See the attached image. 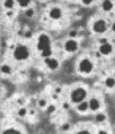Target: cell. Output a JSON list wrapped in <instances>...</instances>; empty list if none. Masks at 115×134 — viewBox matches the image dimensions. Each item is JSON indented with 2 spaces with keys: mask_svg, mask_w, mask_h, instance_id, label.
Listing matches in <instances>:
<instances>
[{
  "mask_svg": "<svg viewBox=\"0 0 115 134\" xmlns=\"http://www.w3.org/2000/svg\"><path fill=\"white\" fill-rule=\"evenodd\" d=\"M87 90L84 87H75V88H72V91L70 93V100L72 103H79V102H82V100H84L86 98H87Z\"/></svg>",
  "mask_w": 115,
  "mask_h": 134,
  "instance_id": "cell-1",
  "label": "cell"
},
{
  "mask_svg": "<svg viewBox=\"0 0 115 134\" xmlns=\"http://www.w3.org/2000/svg\"><path fill=\"white\" fill-rule=\"evenodd\" d=\"M30 57V50L27 46L24 44H18V46L14 48V58L19 62H23V60H27Z\"/></svg>",
  "mask_w": 115,
  "mask_h": 134,
  "instance_id": "cell-2",
  "label": "cell"
},
{
  "mask_svg": "<svg viewBox=\"0 0 115 134\" xmlns=\"http://www.w3.org/2000/svg\"><path fill=\"white\" fill-rule=\"evenodd\" d=\"M94 70V63L90 58H83L78 63V71L82 74H91Z\"/></svg>",
  "mask_w": 115,
  "mask_h": 134,
  "instance_id": "cell-3",
  "label": "cell"
},
{
  "mask_svg": "<svg viewBox=\"0 0 115 134\" xmlns=\"http://www.w3.org/2000/svg\"><path fill=\"white\" fill-rule=\"evenodd\" d=\"M36 47H38L39 51H43L45 48L51 47V39H50V36L47 35V34H40V35H39Z\"/></svg>",
  "mask_w": 115,
  "mask_h": 134,
  "instance_id": "cell-4",
  "label": "cell"
},
{
  "mask_svg": "<svg viewBox=\"0 0 115 134\" xmlns=\"http://www.w3.org/2000/svg\"><path fill=\"white\" fill-rule=\"evenodd\" d=\"M106 30H107V23L105 19H96L93 23V31L98 35H102L103 32H106Z\"/></svg>",
  "mask_w": 115,
  "mask_h": 134,
  "instance_id": "cell-5",
  "label": "cell"
},
{
  "mask_svg": "<svg viewBox=\"0 0 115 134\" xmlns=\"http://www.w3.org/2000/svg\"><path fill=\"white\" fill-rule=\"evenodd\" d=\"M78 48H79V43H78L76 39L70 38V39H67V40L64 42V50H66L67 52H70V54L76 52Z\"/></svg>",
  "mask_w": 115,
  "mask_h": 134,
  "instance_id": "cell-6",
  "label": "cell"
},
{
  "mask_svg": "<svg viewBox=\"0 0 115 134\" xmlns=\"http://www.w3.org/2000/svg\"><path fill=\"white\" fill-rule=\"evenodd\" d=\"M99 52L100 55H103V57H108V55H111L114 52V47H112V44L106 42V43H102L100 44V47H99Z\"/></svg>",
  "mask_w": 115,
  "mask_h": 134,
  "instance_id": "cell-7",
  "label": "cell"
},
{
  "mask_svg": "<svg viewBox=\"0 0 115 134\" xmlns=\"http://www.w3.org/2000/svg\"><path fill=\"white\" fill-rule=\"evenodd\" d=\"M88 105H90V110L91 111H95V113H98V111L100 110V107H102L100 99L96 98V97H91L88 99Z\"/></svg>",
  "mask_w": 115,
  "mask_h": 134,
  "instance_id": "cell-8",
  "label": "cell"
},
{
  "mask_svg": "<svg viewBox=\"0 0 115 134\" xmlns=\"http://www.w3.org/2000/svg\"><path fill=\"white\" fill-rule=\"evenodd\" d=\"M48 15H50V18H51L52 20H59V19L62 18V15H63L62 8H59V7H52V8L48 11Z\"/></svg>",
  "mask_w": 115,
  "mask_h": 134,
  "instance_id": "cell-9",
  "label": "cell"
},
{
  "mask_svg": "<svg viewBox=\"0 0 115 134\" xmlns=\"http://www.w3.org/2000/svg\"><path fill=\"white\" fill-rule=\"evenodd\" d=\"M44 63L47 64V67L50 70H58L59 69V60L55 58H44Z\"/></svg>",
  "mask_w": 115,
  "mask_h": 134,
  "instance_id": "cell-10",
  "label": "cell"
},
{
  "mask_svg": "<svg viewBox=\"0 0 115 134\" xmlns=\"http://www.w3.org/2000/svg\"><path fill=\"white\" fill-rule=\"evenodd\" d=\"M76 111L78 113H86V111H88L90 110V105H88V100H82V102H79V103H76Z\"/></svg>",
  "mask_w": 115,
  "mask_h": 134,
  "instance_id": "cell-11",
  "label": "cell"
},
{
  "mask_svg": "<svg viewBox=\"0 0 115 134\" xmlns=\"http://www.w3.org/2000/svg\"><path fill=\"white\" fill-rule=\"evenodd\" d=\"M112 8H114L112 0H103L102 2V9L105 12H110V11H112Z\"/></svg>",
  "mask_w": 115,
  "mask_h": 134,
  "instance_id": "cell-12",
  "label": "cell"
},
{
  "mask_svg": "<svg viewBox=\"0 0 115 134\" xmlns=\"http://www.w3.org/2000/svg\"><path fill=\"white\" fill-rule=\"evenodd\" d=\"M105 86L107 88H114L115 87V76H107L106 79H105Z\"/></svg>",
  "mask_w": 115,
  "mask_h": 134,
  "instance_id": "cell-13",
  "label": "cell"
},
{
  "mask_svg": "<svg viewBox=\"0 0 115 134\" xmlns=\"http://www.w3.org/2000/svg\"><path fill=\"white\" fill-rule=\"evenodd\" d=\"M16 4V0H3V7L5 9H14Z\"/></svg>",
  "mask_w": 115,
  "mask_h": 134,
  "instance_id": "cell-14",
  "label": "cell"
},
{
  "mask_svg": "<svg viewBox=\"0 0 115 134\" xmlns=\"http://www.w3.org/2000/svg\"><path fill=\"white\" fill-rule=\"evenodd\" d=\"M11 72H12V69H11V66L9 64H2V74L3 75H5V76H8V75H11Z\"/></svg>",
  "mask_w": 115,
  "mask_h": 134,
  "instance_id": "cell-15",
  "label": "cell"
},
{
  "mask_svg": "<svg viewBox=\"0 0 115 134\" xmlns=\"http://www.w3.org/2000/svg\"><path fill=\"white\" fill-rule=\"evenodd\" d=\"M27 114H28L27 107H26V106H20V107H19V110H18V115H19L20 118H26V117H27Z\"/></svg>",
  "mask_w": 115,
  "mask_h": 134,
  "instance_id": "cell-16",
  "label": "cell"
},
{
  "mask_svg": "<svg viewBox=\"0 0 115 134\" xmlns=\"http://www.w3.org/2000/svg\"><path fill=\"white\" fill-rule=\"evenodd\" d=\"M106 119H107V115L105 113H98L95 115V121L98 122V124H102V122H105Z\"/></svg>",
  "mask_w": 115,
  "mask_h": 134,
  "instance_id": "cell-17",
  "label": "cell"
},
{
  "mask_svg": "<svg viewBox=\"0 0 115 134\" xmlns=\"http://www.w3.org/2000/svg\"><path fill=\"white\" fill-rule=\"evenodd\" d=\"M40 55H42V58H50L51 55H52V50H51V47H48V48H45V50L40 51Z\"/></svg>",
  "mask_w": 115,
  "mask_h": 134,
  "instance_id": "cell-18",
  "label": "cell"
},
{
  "mask_svg": "<svg viewBox=\"0 0 115 134\" xmlns=\"http://www.w3.org/2000/svg\"><path fill=\"white\" fill-rule=\"evenodd\" d=\"M48 106V100L45 99V98H40L39 100H38V107H40V109H45Z\"/></svg>",
  "mask_w": 115,
  "mask_h": 134,
  "instance_id": "cell-19",
  "label": "cell"
},
{
  "mask_svg": "<svg viewBox=\"0 0 115 134\" xmlns=\"http://www.w3.org/2000/svg\"><path fill=\"white\" fill-rule=\"evenodd\" d=\"M24 15H26V18H28V19L33 18V16H35V9H33V8H26Z\"/></svg>",
  "mask_w": 115,
  "mask_h": 134,
  "instance_id": "cell-20",
  "label": "cell"
},
{
  "mask_svg": "<svg viewBox=\"0 0 115 134\" xmlns=\"http://www.w3.org/2000/svg\"><path fill=\"white\" fill-rule=\"evenodd\" d=\"M16 3L21 7V8H28L30 3H31V0H16Z\"/></svg>",
  "mask_w": 115,
  "mask_h": 134,
  "instance_id": "cell-21",
  "label": "cell"
},
{
  "mask_svg": "<svg viewBox=\"0 0 115 134\" xmlns=\"http://www.w3.org/2000/svg\"><path fill=\"white\" fill-rule=\"evenodd\" d=\"M3 133H4V134H9V133H14V134H20V130H18V129H15V127H9V129H5Z\"/></svg>",
  "mask_w": 115,
  "mask_h": 134,
  "instance_id": "cell-22",
  "label": "cell"
},
{
  "mask_svg": "<svg viewBox=\"0 0 115 134\" xmlns=\"http://www.w3.org/2000/svg\"><path fill=\"white\" fill-rule=\"evenodd\" d=\"M45 111H47L48 114H52V113H55V111H56V106L55 105H48L47 107H45Z\"/></svg>",
  "mask_w": 115,
  "mask_h": 134,
  "instance_id": "cell-23",
  "label": "cell"
},
{
  "mask_svg": "<svg viewBox=\"0 0 115 134\" xmlns=\"http://www.w3.org/2000/svg\"><path fill=\"white\" fill-rule=\"evenodd\" d=\"M70 129H71V125H70V124H64V125H62V126H60V129H59V130H60L62 133H66V131L70 130Z\"/></svg>",
  "mask_w": 115,
  "mask_h": 134,
  "instance_id": "cell-24",
  "label": "cell"
},
{
  "mask_svg": "<svg viewBox=\"0 0 115 134\" xmlns=\"http://www.w3.org/2000/svg\"><path fill=\"white\" fill-rule=\"evenodd\" d=\"M68 35H70V38H72V39H75V38L78 36V31H75V30H72V31H70V34H68Z\"/></svg>",
  "mask_w": 115,
  "mask_h": 134,
  "instance_id": "cell-25",
  "label": "cell"
},
{
  "mask_svg": "<svg viewBox=\"0 0 115 134\" xmlns=\"http://www.w3.org/2000/svg\"><path fill=\"white\" fill-rule=\"evenodd\" d=\"M94 3V0H82V4L83 5H91Z\"/></svg>",
  "mask_w": 115,
  "mask_h": 134,
  "instance_id": "cell-26",
  "label": "cell"
},
{
  "mask_svg": "<svg viewBox=\"0 0 115 134\" xmlns=\"http://www.w3.org/2000/svg\"><path fill=\"white\" fill-rule=\"evenodd\" d=\"M18 103H19L20 106H24V103H26V99L23 98V97H20V98L18 99Z\"/></svg>",
  "mask_w": 115,
  "mask_h": 134,
  "instance_id": "cell-27",
  "label": "cell"
},
{
  "mask_svg": "<svg viewBox=\"0 0 115 134\" xmlns=\"http://www.w3.org/2000/svg\"><path fill=\"white\" fill-rule=\"evenodd\" d=\"M62 109H63V110H68V109H70V103H68V102H64V103L62 105Z\"/></svg>",
  "mask_w": 115,
  "mask_h": 134,
  "instance_id": "cell-28",
  "label": "cell"
},
{
  "mask_svg": "<svg viewBox=\"0 0 115 134\" xmlns=\"http://www.w3.org/2000/svg\"><path fill=\"white\" fill-rule=\"evenodd\" d=\"M88 133H90L88 130H79L78 131V134H88Z\"/></svg>",
  "mask_w": 115,
  "mask_h": 134,
  "instance_id": "cell-29",
  "label": "cell"
},
{
  "mask_svg": "<svg viewBox=\"0 0 115 134\" xmlns=\"http://www.w3.org/2000/svg\"><path fill=\"white\" fill-rule=\"evenodd\" d=\"M111 31H112V32H115V20L112 21V24H111Z\"/></svg>",
  "mask_w": 115,
  "mask_h": 134,
  "instance_id": "cell-30",
  "label": "cell"
},
{
  "mask_svg": "<svg viewBox=\"0 0 115 134\" xmlns=\"http://www.w3.org/2000/svg\"><path fill=\"white\" fill-rule=\"evenodd\" d=\"M7 15H8V16H9V18H11V16H12V15H15V12H12V11H9V12H8V14H7Z\"/></svg>",
  "mask_w": 115,
  "mask_h": 134,
  "instance_id": "cell-31",
  "label": "cell"
},
{
  "mask_svg": "<svg viewBox=\"0 0 115 134\" xmlns=\"http://www.w3.org/2000/svg\"><path fill=\"white\" fill-rule=\"evenodd\" d=\"M114 76H115V72H114Z\"/></svg>",
  "mask_w": 115,
  "mask_h": 134,
  "instance_id": "cell-32",
  "label": "cell"
}]
</instances>
